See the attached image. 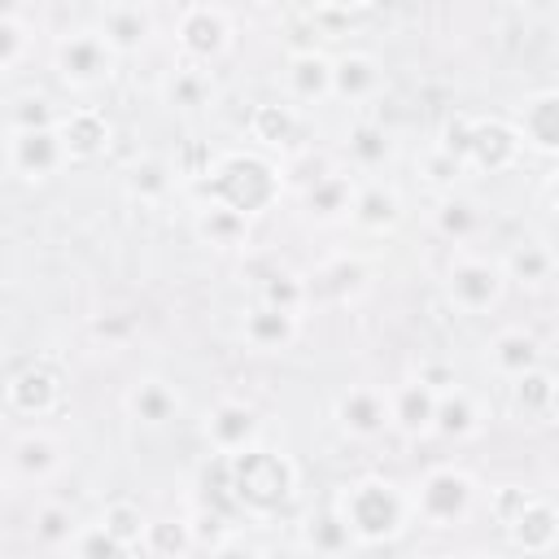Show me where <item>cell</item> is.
Listing matches in <instances>:
<instances>
[{"label":"cell","instance_id":"obj_1","mask_svg":"<svg viewBox=\"0 0 559 559\" xmlns=\"http://www.w3.org/2000/svg\"><path fill=\"white\" fill-rule=\"evenodd\" d=\"M349 528V537L358 546H384V542H397L415 515H411V489H402L397 480L389 476H358L341 489V498L332 502Z\"/></svg>","mask_w":559,"mask_h":559},{"label":"cell","instance_id":"obj_2","mask_svg":"<svg viewBox=\"0 0 559 559\" xmlns=\"http://www.w3.org/2000/svg\"><path fill=\"white\" fill-rule=\"evenodd\" d=\"M223 472H227L231 502H240L253 515L280 511L297 489V467L288 463V454L266 450V445H253L236 459H223Z\"/></svg>","mask_w":559,"mask_h":559},{"label":"cell","instance_id":"obj_3","mask_svg":"<svg viewBox=\"0 0 559 559\" xmlns=\"http://www.w3.org/2000/svg\"><path fill=\"white\" fill-rule=\"evenodd\" d=\"M205 192H210V201H223V205L240 210L245 218H253V214H262V210H271L280 201L284 179L258 153H227V157H214Z\"/></svg>","mask_w":559,"mask_h":559},{"label":"cell","instance_id":"obj_4","mask_svg":"<svg viewBox=\"0 0 559 559\" xmlns=\"http://www.w3.org/2000/svg\"><path fill=\"white\" fill-rule=\"evenodd\" d=\"M476 511V480L463 467H432L411 489V515L428 528H459Z\"/></svg>","mask_w":559,"mask_h":559},{"label":"cell","instance_id":"obj_5","mask_svg":"<svg viewBox=\"0 0 559 559\" xmlns=\"http://www.w3.org/2000/svg\"><path fill=\"white\" fill-rule=\"evenodd\" d=\"M52 66L61 74L66 87L74 92H96L114 79V66L118 57L109 52V44L96 35V26H79V31H66L52 48Z\"/></svg>","mask_w":559,"mask_h":559},{"label":"cell","instance_id":"obj_6","mask_svg":"<svg viewBox=\"0 0 559 559\" xmlns=\"http://www.w3.org/2000/svg\"><path fill=\"white\" fill-rule=\"evenodd\" d=\"M502 293H507V275L493 258L459 253L445 271V297L459 314H489V310H498Z\"/></svg>","mask_w":559,"mask_h":559},{"label":"cell","instance_id":"obj_7","mask_svg":"<svg viewBox=\"0 0 559 559\" xmlns=\"http://www.w3.org/2000/svg\"><path fill=\"white\" fill-rule=\"evenodd\" d=\"M175 44L188 66H210L231 48V13L223 4H183L175 17Z\"/></svg>","mask_w":559,"mask_h":559},{"label":"cell","instance_id":"obj_8","mask_svg":"<svg viewBox=\"0 0 559 559\" xmlns=\"http://www.w3.org/2000/svg\"><path fill=\"white\" fill-rule=\"evenodd\" d=\"M201 437H205V445H210L218 459H236V454L262 445V415H258L249 402L223 397V402H214V406L205 411Z\"/></svg>","mask_w":559,"mask_h":559},{"label":"cell","instance_id":"obj_9","mask_svg":"<svg viewBox=\"0 0 559 559\" xmlns=\"http://www.w3.org/2000/svg\"><path fill=\"white\" fill-rule=\"evenodd\" d=\"M524 144L507 118H467V144H463V166L480 175H502L520 162Z\"/></svg>","mask_w":559,"mask_h":559},{"label":"cell","instance_id":"obj_10","mask_svg":"<svg viewBox=\"0 0 559 559\" xmlns=\"http://www.w3.org/2000/svg\"><path fill=\"white\" fill-rule=\"evenodd\" d=\"M4 166L26 183H44V179L61 175L70 166V157H66V144H61L57 127H48V131H9Z\"/></svg>","mask_w":559,"mask_h":559},{"label":"cell","instance_id":"obj_11","mask_svg":"<svg viewBox=\"0 0 559 559\" xmlns=\"http://www.w3.org/2000/svg\"><path fill=\"white\" fill-rule=\"evenodd\" d=\"M157 31V17L148 4H131V0H118V4H105L96 13V35L109 44L114 57H135L148 48Z\"/></svg>","mask_w":559,"mask_h":559},{"label":"cell","instance_id":"obj_12","mask_svg":"<svg viewBox=\"0 0 559 559\" xmlns=\"http://www.w3.org/2000/svg\"><path fill=\"white\" fill-rule=\"evenodd\" d=\"M332 419L354 441H376L389 428V393L380 384H354L332 402Z\"/></svg>","mask_w":559,"mask_h":559},{"label":"cell","instance_id":"obj_13","mask_svg":"<svg viewBox=\"0 0 559 559\" xmlns=\"http://www.w3.org/2000/svg\"><path fill=\"white\" fill-rule=\"evenodd\" d=\"M4 402L22 419H44L61 406V376L44 362H26L4 380Z\"/></svg>","mask_w":559,"mask_h":559},{"label":"cell","instance_id":"obj_14","mask_svg":"<svg viewBox=\"0 0 559 559\" xmlns=\"http://www.w3.org/2000/svg\"><path fill=\"white\" fill-rule=\"evenodd\" d=\"M288 105H323L332 100V57L323 48H297L284 66Z\"/></svg>","mask_w":559,"mask_h":559},{"label":"cell","instance_id":"obj_15","mask_svg":"<svg viewBox=\"0 0 559 559\" xmlns=\"http://www.w3.org/2000/svg\"><path fill=\"white\" fill-rule=\"evenodd\" d=\"M57 135H61L70 162H92V157H100V153L109 148L114 122H109L105 109H96V105H74V109L61 114Z\"/></svg>","mask_w":559,"mask_h":559},{"label":"cell","instance_id":"obj_16","mask_svg":"<svg viewBox=\"0 0 559 559\" xmlns=\"http://www.w3.org/2000/svg\"><path fill=\"white\" fill-rule=\"evenodd\" d=\"M297 336H301V314H288V310H275L262 301H253L240 319V341L253 354H284L297 345Z\"/></svg>","mask_w":559,"mask_h":559},{"label":"cell","instance_id":"obj_17","mask_svg":"<svg viewBox=\"0 0 559 559\" xmlns=\"http://www.w3.org/2000/svg\"><path fill=\"white\" fill-rule=\"evenodd\" d=\"M515 135H520L524 148H533L542 157L559 153V92L555 87H542V92L524 96L520 118H515Z\"/></svg>","mask_w":559,"mask_h":559},{"label":"cell","instance_id":"obj_18","mask_svg":"<svg viewBox=\"0 0 559 559\" xmlns=\"http://www.w3.org/2000/svg\"><path fill=\"white\" fill-rule=\"evenodd\" d=\"M354 192H358V183H354L349 170H323V175H314V179L306 183V192H301V210H306L310 223L332 227V223H345V218H349V210H354Z\"/></svg>","mask_w":559,"mask_h":559},{"label":"cell","instance_id":"obj_19","mask_svg":"<svg viewBox=\"0 0 559 559\" xmlns=\"http://www.w3.org/2000/svg\"><path fill=\"white\" fill-rule=\"evenodd\" d=\"M122 406H127V415H131L140 428H166V424H175V419L183 415L179 389H175L170 380H162V376H140V380L127 389Z\"/></svg>","mask_w":559,"mask_h":559},{"label":"cell","instance_id":"obj_20","mask_svg":"<svg viewBox=\"0 0 559 559\" xmlns=\"http://www.w3.org/2000/svg\"><path fill=\"white\" fill-rule=\"evenodd\" d=\"M507 542L524 555H550L555 542H559V515H555V502L546 493H528V502L520 507V515L502 528Z\"/></svg>","mask_w":559,"mask_h":559},{"label":"cell","instance_id":"obj_21","mask_svg":"<svg viewBox=\"0 0 559 559\" xmlns=\"http://www.w3.org/2000/svg\"><path fill=\"white\" fill-rule=\"evenodd\" d=\"M485 362H489V371L502 384H511V380H520V376H528V371L542 367V341L528 328H502L485 345Z\"/></svg>","mask_w":559,"mask_h":559},{"label":"cell","instance_id":"obj_22","mask_svg":"<svg viewBox=\"0 0 559 559\" xmlns=\"http://www.w3.org/2000/svg\"><path fill=\"white\" fill-rule=\"evenodd\" d=\"M384 92V66L371 52H345L332 57V100L367 105Z\"/></svg>","mask_w":559,"mask_h":559},{"label":"cell","instance_id":"obj_23","mask_svg":"<svg viewBox=\"0 0 559 559\" xmlns=\"http://www.w3.org/2000/svg\"><path fill=\"white\" fill-rule=\"evenodd\" d=\"M555 406H559V384L550 376V367L542 362L537 371L520 376L507 384V411L520 419V424H550L555 419Z\"/></svg>","mask_w":559,"mask_h":559},{"label":"cell","instance_id":"obj_24","mask_svg":"<svg viewBox=\"0 0 559 559\" xmlns=\"http://www.w3.org/2000/svg\"><path fill=\"white\" fill-rule=\"evenodd\" d=\"M349 223H354L358 231H367V236H389V231H397V223H402V192H397L393 183H380V179L358 183Z\"/></svg>","mask_w":559,"mask_h":559},{"label":"cell","instance_id":"obj_25","mask_svg":"<svg viewBox=\"0 0 559 559\" xmlns=\"http://www.w3.org/2000/svg\"><path fill=\"white\" fill-rule=\"evenodd\" d=\"M192 231L201 245L210 249H245L249 236H253V218H245L240 210L223 205V201H201L197 214H192Z\"/></svg>","mask_w":559,"mask_h":559},{"label":"cell","instance_id":"obj_26","mask_svg":"<svg viewBox=\"0 0 559 559\" xmlns=\"http://www.w3.org/2000/svg\"><path fill=\"white\" fill-rule=\"evenodd\" d=\"M9 467H13L22 480L44 485V480H52V476L61 472V441H57L52 432H44V428H31V432L13 437V445H9Z\"/></svg>","mask_w":559,"mask_h":559},{"label":"cell","instance_id":"obj_27","mask_svg":"<svg viewBox=\"0 0 559 559\" xmlns=\"http://www.w3.org/2000/svg\"><path fill=\"white\" fill-rule=\"evenodd\" d=\"M162 100L179 114H205L218 105V83L205 66H175L166 79H162Z\"/></svg>","mask_w":559,"mask_h":559},{"label":"cell","instance_id":"obj_28","mask_svg":"<svg viewBox=\"0 0 559 559\" xmlns=\"http://www.w3.org/2000/svg\"><path fill=\"white\" fill-rule=\"evenodd\" d=\"M297 546L310 555V559H349V550L358 546L341 520L336 507H319L301 520V533H297Z\"/></svg>","mask_w":559,"mask_h":559},{"label":"cell","instance_id":"obj_29","mask_svg":"<svg viewBox=\"0 0 559 559\" xmlns=\"http://www.w3.org/2000/svg\"><path fill=\"white\" fill-rule=\"evenodd\" d=\"M432 411H437V393H428L415 376L389 389V428H397L402 437H428Z\"/></svg>","mask_w":559,"mask_h":559},{"label":"cell","instance_id":"obj_30","mask_svg":"<svg viewBox=\"0 0 559 559\" xmlns=\"http://www.w3.org/2000/svg\"><path fill=\"white\" fill-rule=\"evenodd\" d=\"M485 205L476 201V197H467V192H445V197H437V205H432V227H437V236H445L450 245H467V240H476L480 231H485Z\"/></svg>","mask_w":559,"mask_h":559},{"label":"cell","instance_id":"obj_31","mask_svg":"<svg viewBox=\"0 0 559 559\" xmlns=\"http://www.w3.org/2000/svg\"><path fill=\"white\" fill-rule=\"evenodd\" d=\"M485 428V406L476 393H467L463 384L441 393L437 397V411H432V432L445 437V441H467Z\"/></svg>","mask_w":559,"mask_h":559},{"label":"cell","instance_id":"obj_32","mask_svg":"<svg viewBox=\"0 0 559 559\" xmlns=\"http://www.w3.org/2000/svg\"><path fill=\"white\" fill-rule=\"evenodd\" d=\"M507 284H520V288H546L555 280V249L546 240H520L511 245V253L498 262Z\"/></svg>","mask_w":559,"mask_h":559},{"label":"cell","instance_id":"obj_33","mask_svg":"<svg viewBox=\"0 0 559 559\" xmlns=\"http://www.w3.org/2000/svg\"><path fill=\"white\" fill-rule=\"evenodd\" d=\"M122 183H127L131 201H140V205H162V201L175 192L179 175H175V166H170L166 157H157V153H144V157H135V162L127 166Z\"/></svg>","mask_w":559,"mask_h":559},{"label":"cell","instance_id":"obj_34","mask_svg":"<svg viewBox=\"0 0 559 559\" xmlns=\"http://www.w3.org/2000/svg\"><path fill=\"white\" fill-rule=\"evenodd\" d=\"M345 157H349L354 170H367V175L371 170H384L393 162V135H389V127L384 122H371V118L354 122L345 131Z\"/></svg>","mask_w":559,"mask_h":559},{"label":"cell","instance_id":"obj_35","mask_svg":"<svg viewBox=\"0 0 559 559\" xmlns=\"http://www.w3.org/2000/svg\"><path fill=\"white\" fill-rule=\"evenodd\" d=\"M297 109L288 105V100H262V105H253V114H249V135L258 140V144H266V148H284V144H293L297 140Z\"/></svg>","mask_w":559,"mask_h":559},{"label":"cell","instance_id":"obj_36","mask_svg":"<svg viewBox=\"0 0 559 559\" xmlns=\"http://www.w3.org/2000/svg\"><path fill=\"white\" fill-rule=\"evenodd\" d=\"M140 550L153 555V559H188V555H192L188 520H183V515H148Z\"/></svg>","mask_w":559,"mask_h":559},{"label":"cell","instance_id":"obj_37","mask_svg":"<svg viewBox=\"0 0 559 559\" xmlns=\"http://www.w3.org/2000/svg\"><path fill=\"white\" fill-rule=\"evenodd\" d=\"M258 301L262 306H275V310H288V314H301L306 301H310V280L297 275V271H288V266H275V271L262 275Z\"/></svg>","mask_w":559,"mask_h":559},{"label":"cell","instance_id":"obj_38","mask_svg":"<svg viewBox=\"0 0 559 559\" xmlns=\"http://www.w3.org/2000/svg\"><path fill=\"white\" fill-rule=\"evenodd\" d=\"M79 515L70 511V507H61V502H44L39 511H35V520H31V537H35V546H44V550H70L74 546V537H79Z\"/></svg>","mask_w":559,"mask_h":559},{"label":"cell","instance_id":"obj_39","mask_svg":"<svg viewBox=\"0 0 559 559\" xmlns=\"http://www.w3.org/2000/svg\"><path fill=\"white\" fill-rule=\"evenodd\" d=\"M127 555L131 550H140V542H144V524H148V515L140 511V502H131V498H114V502H105V511H100V520H96Z\"/></svg>","mask_w":559,"mask_h":559},{"label":"cell","instance_id":"obj_40","mask_svg":"<svg viewBox=\"0 0 559 559\" xmlns=\"http://www.w3.org/2000/svg\"><path fill=\"white\" fill-rule=\"evenodd\" d=\"M61 114H66V109L52 105V96H44V92H22V96L9 100L4 122H9V131H48V127L61 122Z\"/></svg>","mask_w":559,"mask_h":559},{"label":"cell","instance_id":"obj_41","mask_svg":"<svg viewBox=\"0 0 559 559\" xmlns=\"http://www.w3.org/2000/svg\"><path fill=\"white\" fill-rule=\"evenodd\" d=\"M188 520V533H192V550H218V546H227L236 533H231V520H227V511H218V507H197L192 515H183Z\"/></svg>","mask_w":559,"mask_h":559},{"label":"cell","instance_id":"obj_42","mask_svg":"<svg viewBox=\"0 0 559 559\" xmlns=\"http://www.w3.org/2000/svg\"><path fill=\"white\" fill-rule=\"evenodd\" d=\"M362 280H367V266H362L358 258H336V262H328V266L314 275V284H310V297H314V293L349 297V293H358V288H362Z\"/></svg>","mask_w":559,"mask_h":559},{"label":"cell","instance_id":"obj_43","mask_svg":"<svg viewBox=\"0 0 559 559\" xmlns=\"http://www.w3.org/2000/svg\"><path fill=\"white\" fill-rule=\"evenodd\" d=\"M419 175H424V183L437 192V197H445V192H459V179L467 175V166L454 157V153H445V148H428L424 153V162H419Z\"/></svg>","mask_w":559,"mask_h":559},{"label":"cell","instance_id":"obj_44","mask_svg":"<svg viewBox=\"0 0 559 559\" xmlns=\"http://www.w3.org/2000/svg\"><path fill=\"white\" fill-rule=\"evenodd\" d=\"M362 13H367V9H345V4H314V9H306V22L314 26V35H328V39H336V35L354 31V22H358Z\"/></svg>","mask_w":559,"mask_h":559},{"label":"cell","instance_id":"obj_45","mask_svg":"<svg viewBox=\"0 0 559 559\" xmlns=\"http://www.w3.org/2000/svg\"><path fill=\"white\" fill-rule=\"evenodd\" d=\"M70 550H74V559H127V550L100 524H83Z\"/></svg>","mask_w":559,"mask_h":559},{"label":"cell","instance_id":"obj_46","mask_svg":"<svg viewBox=\"0 0 559 559\" xmlns=\"http://www.w3.org/2000/svg\"><path fill=\"white\" fill-rule=\"evenodd\" d=\"M22 57H26V26L22 17H4L0 22V70L17 66Z\"/></svg>","mask_w":559,"mask_h":559},{"label":"cell","instance_id":"obj_47","mask_svg":"<svg viewBox=\"0 0 559 559\" xmlns=\"http://www.w3.org/2000/svg\"><path fill=\"white\" fill-rule=\"evenodd\" d=\"M415 380L428 389V393H450V389H459V376H454V367L450 362H437V358H428V362H419V371H415Z\"/></svg>","mask_w":559,"mask_h":559},{"label":"cell","instance_id":"obj_48","mask_svg":"<svg viewBox=\"0 0 559 559\" xmlns=\"http://www.w3.org/2000/svg\"><path fill=\"white\" fill-rule=\"evenodd\" d=\"M528 502V489H515V485H502V489H493L489 493V511H493V520L507 528L515 515H520V507Z\"/></svg>","mask_w":559,"mask_h":559},{"label":"cell","instance_id":"obj_49","mask_svg":"<svg viewBox=\"0 0 559 559\" xmlns=\"http://www.w3.org/2000/svg\"><path fill=\"white\" fill-rule=\"evenodd\" d=\"M210 559H262V550L253 546V542H240V537H231L227 546H218Z\"/></svg>","mask_w":559,"mask_h":559},{"label":"cell","instance_id":"obj_50","mask_svg":"<svg viewBox=\"0 0 559 559\" xmlns=\"http://www.w3.org/2000/svg\"><path fill=\"white\" fill-rule=\"evenodd\" d=\"M262 559H310L297 542H284V546H271V550H262Z\"/></svg>","mask_w":559,"mask_h":559},{"label":"cell","instance_id":"obj_51","mask_svg":"<svg viewBox=\"0 0 559 559\" xmlns=\"http://www.w3.org/2000/svg\"><path fill=\"white\" fill-rule=\"evenodd\" d=\"M450 559H498L493 550H459V555H450Z\"/></svg>","mask_w":559,"mask_h":559},{"label":"cell","instance_id":"obj_52","mask_svg":"<svg viewBox=\"0 0 559 559\" xmlns=\"http://www.w3.org/2000/svg\"><path fill=\"white\" fill-rule=\"evenodd\" d=\"M4 17H17V4H13V0H0V22H4Z\"/></svg>","mask_w":559,"mask_h":559},{"label":"cell","instance_id":"obj_53","mask_svg":"<svg viewBox=\"0 0 559 559\" xmlns=\"http://www.w3.org/2000/svg\"><path fill=\"white\" fill-rule=\"evenodd\" d=\"M0 489H4V472H0Z\"/></svg>","mask_w":559,"mask_h":559}]
</instances>
